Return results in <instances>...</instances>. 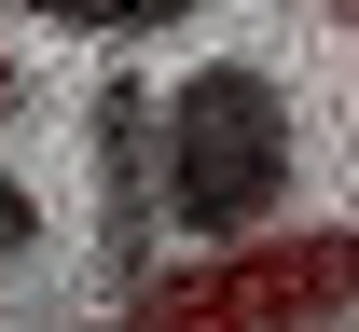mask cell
Returning a JSON list of instances; mask_svg holds the SVG:
<instances>
[{"instance_id":"obj_2","label":"cell","mask_w":359,"mask_h":332,"mask_svg":"<svg viewBox=\"0 0 359 332\" xmlns=\"http://www.w3.org/2000/svg\"><path fill=\"white\" fill-rule=\"evenodd\" d=\"M152 319H318L359 305V236H276V263H208V277H138Z\"/></svg>"},{"instance_id":"obj_6","label":"cell","mask_w":359,"mask_h":332,"mask_svg":"<svg viewBox=\"0 0 359 332\" xmlns=\"http://www.w3.org/2000/svg\"><path fill=\"white\" fill-rule=\"evenodd\" d=\"M14 97H28V69H14V55H0V125H14Z\"/></svg>"},{"instance_id":"obj_5","label":"cell","mask_w":359,"mask_h":332,"mask_svg":"<svg viewBox=\"0 0 359 332\" xmlns=\"http://www.w3.org/2000/svg\"><path fill=\"white\" fill-rule=\"evenodd\" d=\"M28 249H42V194L0 166V263H28Z\"/></svg>"},{"instance_id":"obj_7","label":"cell","mask_w":359,"mask_h":332,"mask_svg":"<svg viewBox=\"0 0 359 332\" xmlns=\"http://www.w3.org/2000/svg\"><path fill=\"white\" fill-rule=\"evenodd\" d=\"M332 14H359V0H332Z\"/></svg>"},{"instance_id":"obj_4","label":"cell","mask_w":359,"mask_h":332,"mask_svg":"<svg viewBox=\"0 0 359 332\" xmlns=\"http://www.w3.org/2000/svg\"><path fill=\"white\" fill-rule=\"evenodd\" d=\"M14 14H42V28H83V42H152V28H194V0H14Z\"/></svg>"},{"instance_id":"obj_1","label":"cell","mask_w":359,"mask_h":332,"mask_svg":"<svg viewBox=\"0 0 359 332\" xmlns=\"http://www.w3.org/2000/svg\"><path fill=\"white\" fill-rule=\"evenodd\" d=\"M152 194H166L180 236H263L290 208V97L249 69V55H208L180 97H152Z\"/></svg>"},{"instance_id":"obj_3","label":"cell","mask_w":359,"mask_h":332,"mask_svg":"<svg viewBox=\"0 0 359 332\" xmlns=\"http://www.w3.org/2000/svg\"><path fill=\"white\" fill-rule=\"evenodd\" d=\"M152 222H166V194H152V97L111 55L97 69V277H111V305H138V277H152Z\"/></svg>"}]
</instances>
